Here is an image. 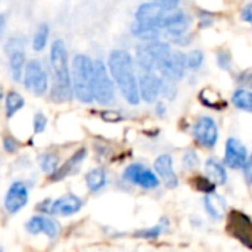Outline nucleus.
Returning <instances> with one entry per match:
<instances>
[{
	"label": "nucleus",
	"instance_id": "obj_1",
	"mask_svg": "<svg viewBox=\"0 0 252 252\" xmlns=\"http://www.w3.org/2000/svg\"><path fill=\"white\" fill-rule=\"evenodd\" d=\"M108 68L124 99L131 105H137L140 102L139 80L134 72V62L131 55L126 50L111 52L108 58Z\"/></svg>",
	"mask_w": 252,
	"mask_h": 252
},
{
	"label": "nucleus",
	"instance_id": "obj_2",
	"mask_svg": "<svg viewBox=\"0 0 252 252\" xmlns=\"http://www.w3.org/2000/svg\"><path fill=\"white\" fill-rule=\"evenodd\" d=\"M50 66L53 72L52 99L55 102H68L72 97V86L68 53L62 40H55L50 47Z\"/></svg>",
	"mask_w": 252,
	"mask_h": 252
},
{
	"label": "nucleus",
	"instance_id": "obj_3",
	"mask_svg": "<svg viewBox=\"0 0 252 252\" xmlns=\"http://www.w3.org/2000/svg\"><path fill=\"white\" fill-rule=\"evenodd\" d=\"M71 86L75 97L84 103L93 99V61L86 55H75L71 68Z\"/></svg>",
	"mask_w": 252,
	"mask_h": 252
},
{
	"label": "nucleus",
	"instance_id": "obj_4",
	"mask_svg": "<svg viewBox=\"0 0 252 252\" xmlns=\"http://www.w3.org/2000/svg\"><path fill=\"white\" fill-rule=\"evenodd\" d=\"M171 55V49L167 43L159 40L145 41L143 44L137 46L136 59L139 66L145 72H155L159 71L164 62Z\"/></svg>",
	"mask_w": 252,
	"mask_h": 252
},
{
	"label": "nucleus",
	"instance_id": "obj_5",
	"mask_svg": "<svg viewBox=\"0 0 252 252\" xmlns=\"http://www.w3.org/2000/svg\"><path fill=\"white\" fill-rule=\"evenodd\" d=\"M114 83L102 61L93 62V99L100 105H109L114 100Z\"/></svg>",
	"mask_w": 252,
	"mask_h": 252
},
{
	"label": "nucleus",
	"instance_id": "obj_6",
	"mask_svg": "<svg viewBox=\"0 0 252 252\" xmlns=\"http://www.w3.org/2000/svg\"><path fill=\"white\" fill-rule=\"evenodd\" d=\"M24 86L35 96H43L49 87V77L38 61H30L24 69Z\"/></svg>",
	"mask_w": 252,
	"mask_h": 252
},
{
	"label": "nucleus",
	"instance_id": "obj_7",
	"mask_svg": "<svg viewBox=\"0 0 252 252\" xmlns=\"http://www.w3.org/2000/svg\"><path fill=\"white\" fill-rule=\"evenodd\" d=\"M227 232L247 248L252 250V219L241 211H232L227 219Z\"/></svg>",
	"mask_w": 252,
	"mask_h": 252
},
{
	"label": "nucleus",
	"instance_id": "obj_8",
	"mask_svg": "<svg viewBox=\"0 0 252 252\" xmlns=\"http://www.w3.org/2000/svg\"><path fill=\"white\" fill-rule=\"evenodd\" d=\"M170 12L171 10L162 7L161 4L151 0V1L143 3V4H140L137 7V10H136V22L164 30V24H165V19H167Z\"/></svg>",
	"mask_w": 252,
	"mask_h": 252
},
{
	"label": "nucleus",
	"instance_id": "obj_9",
	"mask_svg": "<svg viewBox=\"0 0 252 252\" xmlns=\"http://www.w3.org/2000/svg\"><path fill=\"white\" fill-rule=\"evenodd\" d=\"M193 137L202 148H214L219 140V128L211 117H201L193 126Z\"/></svg>",
	"mask_w": 252,
	"mask_h": 252
},
{
	"label": "nucleus",
	"instance_id": "obj_10",
	"mask_svg": "<svg viewBox=\"0 0 252 252\" xmlns=\"http://www.w3.org/2000/svg\"><path fill=\"white\" fill-rule=\"evenodd\" d=\"M124 179L145 189H155L159 186V179L157 177V174L142 164L128 165L124 171Z\"/></svg>",
	"mask_w": 252,
	"mask_h": 252
},
{
	"label": "nucleus",
	"instance_id": "obj_11",
	"mask_svg": "<svg viewBox=\"0 0 252 252\" xmlns=\"http://www.w3.org/2000/svg\"><path fill=\"white\" fill-rule=\"evenodd\" d=\"M28 188L22 182H13L4 198V210L9 214H16L28 204Z\"/></svg>",
	"mask_w": 252,
	"mask_h": 252
},
{
	"label": "nucleus",
	"instance_id": "obj_12",
	"mask_svg": "<svg viewBox=\"0 0 252 252\" xmlns=\"http://www.w3.org/2000/svg\"><path fill=\"white\" fill-rule=\"evenodd\" d=\"M186 68H188L186 55L183 52H171L168 59L161 66L159 72L162 74L164 78L171 80V81H177V80H182L185 77Z\"/></svg>",
	"mask_w": 252,
	"mask_h": 252
},
{
	"label": "nucleus",
	"instance_id": "obj_13",
	"mask_svg": "<svg viewBox=\"0 0 252 252\" xmlns=\"http://www.w3.org/2000/svg\"><path fill=\"white\" fill-rule=\"evenodd\" d=\"M247 158H248V154H247V148L244 146V143L236 137H229L226 142V151H224L226 165L233 170H239L244 167Z\"/></svg>",
	"mask_w": 252,
	"mask_h": 252
},
{
	"label": "nucleus",
	"instance_id": "obj_14",
	"mask_svg": "<svg viewBox=\"0 0 252 252\" xmlns=\"http://www.w3.org/2000/svg\"><path fill=\"white\" fill-rule=\"evenodd\" d=\"M162 78L155 75V72H145L139 78V94L148 103H154L161 93Z\"/></svg>",
	"mask_w": 252,
	"mask_h": 252
},
{
	"label": "nucleus",
	"instance_id": "obj_15",
	"mask_svg": "<svg viewBox=\"0 0 252 252\" xmlns=\"http://www.w3.org/2000/svg\"><path fill=\"white\" fill-rule=\"evenodd\" d=\"M83 207V201L72 193H68L65 196H61L59 199L50 202V214L61 216V217H69L77 214Z\"/></svg>",
	"mask_w": 252,
	"mask_h": 252
},
{
	"label": "nucleus",
	"instance_id": "obj_16",
	"mask_svg": "<svg viewBox=\"0 0 252 252\" xmlns=\"http://www.w3.org/2000/svg\"><path fill=\"white\" fill-rule=\"evenodd\" d=\"M154 168L157 171V174L161 177V180L164 182V185L168 188V189H174L177 188L179 185V177L174 171V167H173V158L167 154L164 155H159L157 159H155V164H154Z\"/></svg>",
	"mask_w": 252,
	"mask_h": 252
},
{
	"label": "nucleus",
	"instance_id": "obj_17",
	"mask_svg": "<svg viewBox=\"0 0 252 252\" xmlns=\"http://www.w3.org/2000/svg\"><path fill=\"white\" fill-rule=\"evenodd\" d=\"M27 230L31 235H38V233H44L47 235L50 239L56 238L58 232H59V226L55 220H52L50 217L46 216H35L32 219H30L25 224Z\"/></svg>",
	"mask_w": 252,
	"mask_h": 252
},
{
	"label": "nucleus",
	"instance_id": "obj_18",
	"mask_svg": "<svg viewBox=\"0 0 252 252\" xmlns=\"http://www.w3.org/2000/svg\"><path fill=\"white\" fill-rule=\"evenodd\" d=\"M190 25V19L189 16L185 13V12H180V10H171L165 19V24H164V30L173 35L174 38L176 37H180V35H185L188 32V28Z\"/></svg>",
	"mask_w": 252,
	"mask_h": 252
},
{
	"label": "nucleus",
	"instance_id": "obj_19",
	"mask_svg": "<svg viewBox=\"0 0 252 252\" xmlns=\"http://www.w3.org/2000/svg\"><path fill=\"white\" fill-rule=\"evenodd\" d=\"M204 207L205 211L208 213V216L214 220H219L221 217H224L226 214V208H227V202L221 195H217L216 192L207 193L204 198Z\"/></svg>",
	"mask_w": 252,
	"mask_h": 252
},
{
	"label": "nucleus",
	"instance_id": "obj_20",
	"mask_svg": "<svg viewBox=\"0 0 252 252\" xmlns=\"http://www.w3.org/2000/svg\"><path fill=\"white\" fill-rule=\"evenodd\" d=\"M86 154H87V151L84 149V148H81V149H78L61 168H56L53 173H52V180L53 182H58V180H61V179H63V177H66L75 167H78L83 161H84V158H86Z\"/></svg>",
	"mask_w": 252,
	"mask_h": 252
},
{
	"label": "nucleus",
	"instance_id": "obj_21",
	"mask_svg": "<svg viewBox=\"0 0 252 252\" xmlns=\"http://www.w3.org/2000/svg\"><path fill=\"white\" fill-rule=\"evenodd\" d=\"M7 52H9L10 72H12L13 78L16 81H19L21 77L24 75V69H25V53L19 47H12V50H7Z\"/></svg>",
	"mask_w": 252,
	"mask_h": 252
},
{
	"label": "nucleus",
	"instance_id": "obj_22",
	"mask_svg": "<svg viewBox=\"0 0 252 252\" xmlns=\"http://www.w3.org/2000/svg\"><path fill=\"white\" fill-rule=\"evenodd\" d=\"M205 170H207L208 177H210L216 185H220V186L226 185V182H227V173H226L224 167H223L220 162H217L216 159L211 158V159H208V161L205 162Z\"/></svg>",
	"mask_w": 252,
	"mask_h": 252
},
{
	"label": "nucleus",
	"instance_id": "obj_23",
	"mask_svg": "<svg viewBox=\"0 0 252 252\" xmlns=\"http://www.w3.org/2000/svg\"><path fill=\"white\" fill-rule=\"evenodd\" d=\"M131 31H133V34L137 38H140L143 41H151V40H159L162 30L157 28V27H151V25H143V24L134 22Z\"/></svg>",
	"mask_w": 252,
	"mask_h": 252
},
{
	"label": "nucleus",
	"instance_id": "obj_24",
	"mask_svg": "<svg viewBox=\"0 0 252 252\" xmlns=\"http://www.w3.org/2000/svg\"><path fill=\"white\" fill-rule=\"evenodd\" d=\"M86 185L90 192L96 193L106 185V174L102 168H93L86 174Z\"/></svg>",
	"mask_w": 252,
	"mask_h": 252
},
{
	"label": "nucleus",
	"instance_id": "obj_25",
	"mask_svg": "<svg viewBox=\"0 0 252 252\" xmlns=\"http://www.w3.org/2000/svg\"><path fill=\"white\" fill-rule=\"evenodd\" d=\"M233 105L241 109V111H247L252 112V92L251 90H245V89H239L233 93L232 97Z\"/></svg>",
	"mask_w": 252,
	"mask_h": 252
},
{
	"label": "nucleus",
	"instance_id": "obj_26",
	"mask_svg": "<svg viewBox=\"0 0 252 252\" xmlns=\"http://www.w3.org/2000/svg\"><path fill=\"white\" fill-rule=\"evenodd\" d=\"M25 105V100L24 97L16 93V92H9L6 94V114L7 117H13L18 111H21Z\"/></svg>",
	"mask_w": 252,
	"mask_h": 252
},
{
	"label": "nucleus",
	"instance_id": "obj_27",
	"mask_svg": "<svg viewBox=\"0 0 252 252\" xmlns=\"http://www.w3.org/2000/svg\"><path fill=\"white\" fill-rule=\"evenodd\" d=\"M47 38H49V25L47 24H41L32 38V49L35 52H41L44 50L46 44H47Z\"/></svg>",
	"mask_w": 252,
	"mask_h": 252
},
{
	"label": "nucleus",
	"instance_id": "obj_28",
	"mask_svg": "<svg viewBox=\"0 0 252 252\" xmlns=\"http://www.w3.org/2000/svg\"><path fill=\"white\" fill-rule=\"evenodd\" d=\"M58 162L59 159L55 154H44L40 157V165L46 173H53L58 168Z\"/></svg>",
	"mask_w": 252,
	"mask_h": 252
},
{
	"label": "nucleus",
	"instance_id": "obj_29",
	"mask_svg": "<svg viewBox=\"0 0 252 252\" xmlns=\"http://www.w3.org/2000/svg\"><path fill=\"white\" fill-rule=\"evenodd\" d=\"M204 63V53L201 50H192L186 55V65L190 69H198Z\"/></svg>",
	"mask_w": 252,
	"mask_h": 252
},
{
	"label": "nucleus",
	"instance_id": "obj_30",
	"mask_svg": "<svg viewBox=\"0 0 252 252\" xmlns=\"http://www.w3.org/2000/svg\"><path fill=\"white\" fill-rule=\"evenodd\" d=\"M195 185H196V189L201 190L202 193H211V192H216V183L214 182H210V179H205V177H198L195 180Z\"/></svg>",
	"mask_w": 252,
	"mask_h": 252
},
{
	"label": "nucleus",
	"instance_id": "obj_31",
	"mask_svg": "<svg viewBox=\"0 0 252 252\" xmlns=\"http://www.w3.org/2000/svg\"><path fill=\"white\" fill-rule=\"evenodd\" d=\"M198 164H199V158H198V155H196L195 151H188V152L183 155V165H185L186 168L193 170V168L198 167Z\"/></svg>",
	"mask_w": 252,
	"mask_h": 252
},
{
	"label": "nucleus",
	"instance_id": "obj_32",
	"mask_svg": "<svg viewBox=\"0 0 252 252\" xmlns=\"http://www.w3.org/2000/svg\"><path fill=\"white\" fill-rule=\"evenodd\" d=\"M217 65L223 69H230L232 66V56L227 50H221L217 55Z\"/></svg>",
	"mask_w": 252,
	"mask_h": 252
},
{
	"label": "nucleus",
	"instance_id": "obj_33",
	"mask_svg": "<svg viewBox=\"0 0 252 252\" xmlns=\"http://www.w3.org/2000/svg\"><path fill=\"white\" fill-rule=\"evenodd\" d=\"M46 127H47V118L41 112H37L34 115V133L40 134L46 130Z\"/></svg>",
	"mask_w": 252,
	"mask_h": 252
},
{
	"label": "nucleus",
	"instance_id": "obj_34",
	"mask_svg": "<svg viewBox=\"0 0 252 252\" xmlns=\"http://www.w3.org/2000/svg\"><path fill=\"white\" fill-rule=\"evenodd\" d=\"M161 232H162V227L161 226H155V227L137 232L136 236H140V238H145V239H157L161 235Z\"/></svg>",
	"mask_w": 252,
	"mask_h": 252
},
{
	"label": "nucleus",
	"instance_id": "obj_35",
	"mask_svg": "<svg viewBox=\"0 0 252 252\" xmlns=\"http://www.w3.org/2000/svg\"><path fill=\"white\" fill-rule=\"evenodd\" d=\"M242 170H244V176H245L247 183H248V185H252V154L247 158V161H245Z\"/></svg>",
	"mask_w": 252,
	"mask_h": 252
},
{
	"label": "nucleus",
	"instance_id": "obj_36",
	"mask_svg": "<svg viewBox=\"0 0 252 252\" xmlns=\"http://www.w3.org/2000/svg\"><path fill=\"white\" fill-rule=\"evenodd\" d=\"M102 118H103L106 123H117V121H120L123 117H121L118 112H115V111H103V112H102Z\"/></svg>",
	"mask_w": 252,
	"mask_h": 252
},
{
	"label": "nucleus",
	"instance_id": "obj_37",
	"mask_svg": "<svg viewBox=\"0 0 252 252\" xmlns=\"http://www.w3.org/2000/svg\"><path fill=\"white\" fill-rule=\"evenodd\" d=\"M152 1L161 4L162 7H165V9H168V10H174V9H177L180 0H152Z\"/></svg>",
	"mask_w": 252,
	"mask_h": 252
},
{
	"label": "nucleus",
	"instance_id": "obj_38",
	"mask_svg": "<svg viewBox=\"0 0 252 252\" xmlns=\"http://www.w3.org/2000/svg\"><path fill=\"white\" fill-rule=\"evenodd\" d=\"M3 145H4V149L7 151V152H15L16 149H18V142L13 139V137H6L4 139V142H3Z\"/></svg>",
	"mask_w": 252,
	"mask_h": 252
},
{
	"label": "nucleus",
	"instance_id": "obj_39",
	"mask_svg": "<svg viewBox=\"0 0 252 252\" xmlns=\"http://www.w3.org/2000/svg\"><path fill=\"white\" fill-rule=\"evenodd\" d=\"M239 83H241L242 86H247V87H252V72L247 71V72L241 74V77H239Z\"/></svg>",
	"mask_w": 252,
	"mask_h": 252
},
{
	"label": "nucleus",
	"instance_id": "obj_40",
	"mask_svg": "<svg viewBox=\"0 0 252 252\" xmlns=\"http://www.w3.org/2000/svg\"><path fill=\"white\" fill-rule=\"evenodd\" d=\"M242 19L247 22H252V3L247 4L242 10Z\"/></svg>",
	"mask_w": 252,
	"mask_h": 252
},
{
	"label": "nucleus",
	"instance_id": "obj_41",
	"mask_svg": "<svg viewBox=\"0 0 252 252\" xmlns=\"http://www.w3.org/2000/svg\"><path fill=\"white\" fill-rule=\"evenodd\" d=\"M213 22H214V19L211 16H208V15H201L199 16V27L201 28L210 27V25H213Z\"/></svg>",
	"mask_w": 252,
	"mask_h": 252
},
{
	"label": "nucleus",
	"instance_id": "obj_42",
	"mask_svg": "<svg viewBox=\"0 0 252 252\" xmlns=\"http://www.w3.org/2000/svg\"><path fill=\"white\" fill-rule=\"evenodd\" d=\"M157 111H158V115H164L165 114V108H164V105L162 103H158V106H157Z\"/></svg>",
	"mask_w": 252,
	"mask_h": 252
},
{
	"label": "nucleus",
	"instance_id": "obj_43",
	"mask_svg": "<svg viewBox=\"0 0 252 252\" xmlns=\"http://www.w3.org/2000/svg\"><path fill=\"white\" fill-rule=\"evenodd\" d=\"M1 94H3V93H1V86H0V99H1Z\"/></svg>",
	"mask_w": 252,
	"mask_h": 252
},
{
	"label": "nucleus",
	"instance_id": "obj_44",
	"mask_svg": "<svg viewBox=\"0 0 252 252\" xmlns=\"http://www.w3.org/2000/svg\"><path fill=\"white\" fill-rule=\"evenodd\" d=\"M0 250H1V248H0Z\"/></svg>",
	"mask_w": 252,
	"mask_h": 252
}]
</instances>
